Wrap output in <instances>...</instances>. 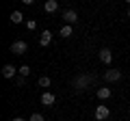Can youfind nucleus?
Segmentation results:
<instances>
[{"mask_svg":"<svg viewBox=\"0 0 130 121\" xmlns=\"http://www.w3.org/2000/svg\"><path fill=\"white\" fill-rule=\"evenodd\" d=\"M91 82H93V76H89V74H78L74 80H72V87H74L76 91H87V89L91 87Z\"/></svg>","mask_w":130,"mask_h":121,"instance_id":"1","label":"nucleus"},{"mask_svg":"<svg viewBox=\"0 0 130 121\" xmlns=\"http://www.w3.org/2000/svg\"><path fill=\"white\" fill-rule=\"evenodd\" d=\"M13 54H18V56H22V54H26L28 52V43L26 41H13L11 43V48H9Z\"/></svg>","mask_w":130,"mask_h":121,"instance_id":"2","label":"nucleus"},{"mask_svg":"<svg viewBox=\"0 0 130 121\" xmlns=\"http://www.w3.org/2000/svg\"><path fill=\"white\" fill-rule=\"evenodd\" d=\"M111 117V110H108V106H104V104H100V106L95 108V119L98 121H104Z\"/></svg>","mask_w":130,"mask_h":121,"instance_id":"3","label":"nucleus"},{"mask_svg":"<svg viewBox=\"0 0 130 121\" xmlns=\"http://www.w3.org/2000/svg\"><path fill=\"white\" fill-rule=\"evenodd\" d=\"M104 80H106V82H117V80H121V71L119 69H106Z\"/></svg>","mask_w":130,"mask_h":121,"instance_id":"4","label":"nucleus"},{"mask_svg":"<svg viewBox=\"0 0 130 121\" xmlns=\"http://www.w3.org/2000/svg\"><path fill=\"white\" fill-rule=\"evenodd\" d=\"M18 71H20V67H13L11 63H7V65L2 67V76H5V78H18V76H15Z\"/></svg>","mask_w":130,"mask_h":121,"instance_id":"5","label":"nucleus"},{"mask_svg":"<svg viewBox=\"0 0 130 121\" xmlns=\"http://www.w3.org/2000/svg\"><path fill=\"white\" fill-rule=\"evenodd\" d=\"M54 102H56L54 93H50V91H46V93H41V104H43V106H46V108L54 106Z\"/></svg>","mask_w":130,"mask_h":121,"instance_id":"6","label":"nucleus"},{"mask_svg":"<svg viewBox=\"0 0 130 121\" xmlns=\"http://www.w3.org/2000/svg\"><path fill=\"white\" fill-rule=\"evenodd\" d=\"M100 61H102L104 65H111V61H113V52L108 50V48H102V50H100Z\"/></svg>","mask_w":130,"mask_h":121,"instance_id":"7","label":"nucleus"},{"mask_svg":"<svg viewBox=\"0 0 130 121\" xmlns=\"http://www.w3.org/2000/svg\"><path fill=\"white\" fill-rule=\"evenodd\" d=\"M43 11H46V13H56V11H59V2H56V0H46Z\"/></svg>","mask_w":130,"mask_h":121,"instance_id":"8","label":"nucleus"},{"mask_svg":"<svg viewBox=\"0 0 130 121\" xmlns=\"http://www.w3.org/2000/svg\"><path fill=\"white\" fill-rule=\"evenodd\" d=\"M95 95H98V99H108V97L113 95V91H111L108 87H100V89L95 91Z\"/></svg>","mask_w":130,"mask_h":121,"instance_id":"9","label":"nucleus"},{"mask_svg":"<svg viewBox=\"0 0 130 121\" xmlns=\"http://www.w3.org/2000/svg\"><path fill=\"white\" fill-rule=\"evenodd\" d=\"M63 17H65V24H70V26H72V24L78 19V15H76V11H74V9H67V11L63 13Z\"/></svg>","mask_w":130,"mask_h":121,"instance_id":"10","label":"nucleus"},{"mask_svg":"<svg viewBox=\"0 0 130 121\" xmlns=\"http://www.w3.org/2000/svg\"><path fill=\"white\" fill-rule=\"evenodd\" d=\"M50 41H52V33H50V30H43L41 37H39V46L46 48V46H50Z\"/></svg>","mask_w":130,"mask_h":121,"instance_id":"11","label":"nucleus"},{"mask_svg":"<svg viewBox=\"0 0 130 121\" xmlns=\"http://www.w3.org/2000/svg\"><path fill=\"white\" fill-rule=\"evenodd\" d=\"M59 35H61L63 39H67V37H72V35H74V30H72L70 24H63V26H61V30H59Z\"/></svg>","mask_w":130,"mask_h":121,"instance_id":"12","label":"nucleus"},{"mask_svg":"<svg viewBox=\"0 0 130 121\" xmlns=\"http://www.w3.org/2000/svg\"><path fill=\"white\" fill-rule=\"evenodd\" d=\"M11 22H13V24H22V22H24L22 11H13V13H11Z\"/></svg>","mask_w":130,"mask_h":121,"instance_id":"13","label":"nucleus"},{"mask_svg":"<svg viewBox=\"0 0 130 121\" xmlns=\"http://www.w3.org/2000/svg\"><path fill=\"white\" fill-rule=\"evenodd\" d=\"M20 76L28 78V76H30V67H28V65H22V67H20Z\"/></svg>","mask_w":130,"mask_h":121,"instance_id":"14","label":"nucleus"},{"mask_svg":"<svg viewBox=\"0 0 130 121\" xmlns=\"http://www.w3.org/2000/svg\"><path fill=\"white\" fill-rule=\"evenodd\" d=\"M39 87H50V78L48 76H41L39 78Z\"/></svg>","mask_w":130,"mask_h":121,"instance_id":"15","label":"nucleus"},{"mask_svg":"<svg viewBox=\"0 0 130 121\" xmlns=\"http://www.w3.org/2000/svg\"><path fill=\"white\" fill-rule=\"evenodd\" d=\"M26 28H28V30H35V28H37V22H35V19H28V22H26Z\"/></svg>","mask_w":130,"mask_h":121,"instance_id":"16","label":"nucleus"},{"mask_svg":"<svg viewBox=\"0 0 130 121\" xmlns=\"http://www.w3.org/2000/svg\"><path fill=\"white\" fill-rule=\"evenodd\" d=\"M15 84H18V87H24V84H26V78H24V76H18V78H15Z\"/></svg>","mask_w":130,"mask_h":121,"instance_id":"17","label":"nucleus"},{"mask_svg":"<svg viewBox=\"0 0 130 121\" xmlns=\"http://www.w3.org/2000/svg\"><path fill=\"white\" fill-rule=\"evenodd\" d=\"M28 121H43V115L35 112V115H30V119H28Z\"/></svg>","mask_w":130,"mask_h":121,"instance_id":"18","label":"nucleus"},{"mask_svg":"<svg viewBox=\"0 0 130 121\" xmlns=\"http://www.w3.org/2000/svg\"><path fill=\"white\" fill-rule=\"evenodd\" d=\"M13 121H26V119H22V117H15V119Z\"/></svg>","mask_w":130,"mask_h":121,"instance_id":"19","label":"nucleus"},{"mask_svg":"<svg viewBox=\"0 0 130 121\" xmlns=\"http://www.w3.org/2000/svg\"><path fill=\"white\" fill-rule=\"evenodd\" d=\"M128 19H130V9H128Z\"/></svg>","mask_w":130,"mask_h":121,"instance_id":"20","label":"nucleus"}]
</instances>
